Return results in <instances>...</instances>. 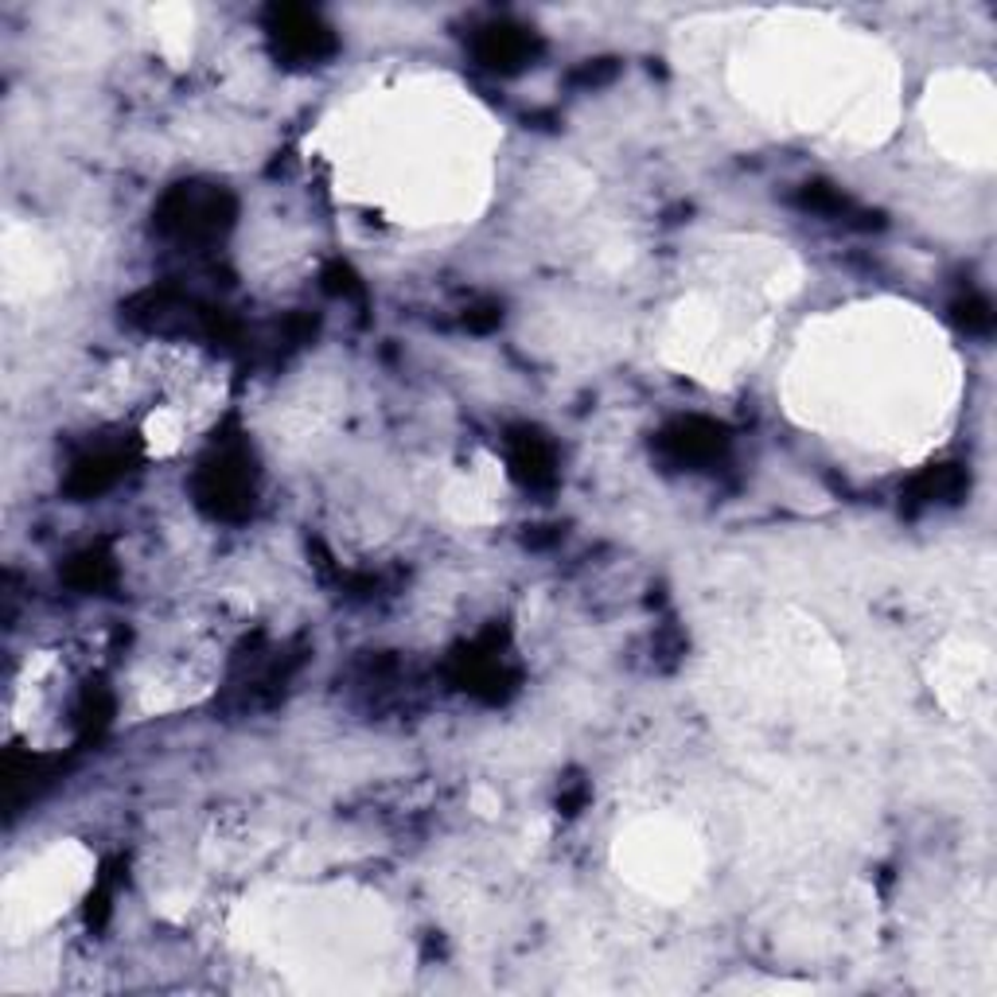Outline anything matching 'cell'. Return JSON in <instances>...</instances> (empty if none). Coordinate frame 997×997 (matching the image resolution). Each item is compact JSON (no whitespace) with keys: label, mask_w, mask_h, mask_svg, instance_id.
I'll return each instance as SVG.
<instances>
[{"label":"cell","mask_w":997,"mask_h":997,"mask_svg":"<svg viewBox=\"0 0 997 997\" xmlns=\"http://www.w3.org/2000/svg\"><path fill=\"white\" fill-rule=\"evenodd\" d=\"M962 487H967V479H962L959 468L943 464V468H932V472H923V476L915 479L912 495L920 503H943V499H955Z\"/></svg>","instance_id":"cell-3"},{"label":"cell","mask_w":997,"mask_h":997,"mask_svg":"<svg viewBox=\"0 0 997 997\" xmlns=\"http://www.w3.org/2000/svg\"><path fill=\"white\" fill-rule=\"evenodd\" d=\"M277 43L297 59H316L332 47V36L304 12H285L277 28Z\"/></svg>","instance_id":"cell-1"},{"label":"cell","mask_w":997,"mask_h":997,"mask_svg":"<svg viewBox=\"0 0 997 997\" xmlns=\"http://www.w3.org/2000/svg\"><path fill=\"white\" fill-rule=\"evenodd\" d=\"M479 55H484V63L499 66V71H514V66H522L534 55V39L519 28H491L484 43H479Z\"/></svg>","instance_id":"cell-2"},{"label":"cell","mask_w":997,"mask_h":997,"mask_svg":"<svg viewBox=\"0 0 997 997\" xmlns=\"http://www.w3.org/2000/svg\"><path fill=\"white\" fill-rule=\"evenodd\" d=\"M514 468H519L526 479H546V476H550V468H553L550 448L541 445L534 433H526V437L514 445Z\"/></svg>","instance_id":"cell-4"},{"label":"cell","mask_w":997,"mask_h":997,"mask_svg":"<svg viewBox=\"0 0 997 997\" xmlns=\"http://www.w3.org/2000/svg\"><path fill=\"white\" fill-rule=\"evenodd\" d=\"M959 320L967 324V332H982V336L994 327V312H989V304L982 297H970L967 304H959Z\"/></svg>","instance_id":"cell-5"}]
</instances>
